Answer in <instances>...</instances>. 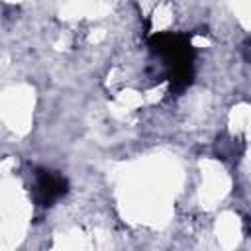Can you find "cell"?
Returning <instances> with one entry per match:
<instances>
[{"mask_svg": "<svg viewBox=\"0 0 251 251\" xmlns=\"http://www.w3.org/2000/svg\"><path fill=\"white\" fill-rule=\"evenodd\" d=\"M149 49L163 61L173 92H182L194 76V47L180 33H159L149 39Z\"/></svg>", "mask_w": 251, "mask_h": 251, "instance_id": "cell-1", "label": "cell"}, {"mask_svg": "<svg viewBox=\"0 0 251 251\" xmlns=\"http://www.w3.org/2000/svg\"><path fill=\"white\" fill-rule=\"evenodd\" d=\"M69 190L67 178L53 171L39 167L33 173V182H31V198L39 208H51L59 198H63Z\"/></svg>", "mask_w": 251, "mask_h": 251, "instance_id": "cell-2", "label": "cell"}, {"mask_svg": "<svg viewBox=\"0 0 251 251\" xmlns=\"http://www.w3.org/2000/svg\"><path fill=\"white\" fill-rule=\"evenodd\" d=\"M243 55H245V59L251 63V41H247V43L243 45Z\"/></svg>", "mask_w": 251, "mask_h": 251, "instance_id": "cell-3", "label": "cell"}]
</instances>
